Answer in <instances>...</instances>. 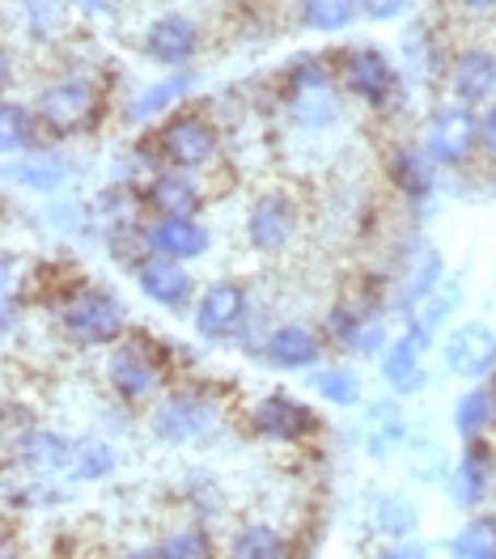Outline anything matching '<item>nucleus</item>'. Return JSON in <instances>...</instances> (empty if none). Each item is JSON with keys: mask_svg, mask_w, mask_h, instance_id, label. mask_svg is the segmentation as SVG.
Here are the masks:
<instances>
[{"mask_svg": "<svg viewBox=\"0 0 496 559\" xmlns=\"http://www.w3.org/2000/svg\"><path fill=\"white\" fill-rule=\"evenodd\" d=\"M475 140H480V119L471 115V106H446V110H437L433 123H428L425 153L433 162L454 166V162H462V157L475 148Z\"/></svg>", "mask_w": 496, "mask_h": 559, "instance_id": "obj_2", "label": "nucleus"}, {"mask_svg": "<svg viewBox=\"0 0 496 559\" xmlns=\"http://www.w3.org/2000/svg\"><path fill=\"white\" fill-rule=\"evenodd\" d=\"M22 457L38 471H60V466H72V445L56 432H26L22 437Z\"/></svg>", "mask_w": 496, "mask_h": 559, "instance_id": "obj_23", "label": "nucleus"}, {"mask_svg": "<svg viewBox=\"0 0 496 559\" xmlns=\"http://www.w3.org/2000/svg\"><path fill=\"white\" fill-rule=\"evenodd\" d=\"M132 559H162V547H157V551H137Z\"/></svg>", "mask_w": 496, "mask_h": 559, "instance_id": "obj_38", "label": "nucleus"}, {"mask_svg": "<svg viewBox=\"0 0 496 559\" xmlns=\"http://www.w3.org/2000/svg\"><path fill=\"white\" fill-rule=\"evenodd\" d=\"M268 360L281 369H306L319 360V340L306 326H281L268 340Z\"/></svg>", "mask_w": 496, "mask_h": 559, "instance_id": "obj_18", "label": "nucleus"}, {"mask_svg": "<svg viewBox=\"0 0 496 559\" xmlns=\"http://www.w3.org/2000/svg\"><path fill=\"white\" fill-rule=\"evenodd\" d=\"M293 229H297V209H293L284 195H263V200H255V209H250V216H247L250 246H259V250H281V246L293 238Z\"/></svg>", "mask_w": 496, "mask_h": 559, "instance_id": "obj_9", "label": "nucleus"}, {"mask_svg": "<svg viewBox=\"0 0 496 559\" xmlns=\"http://www.w3.org/2000/svg\"><path fill=\"white\" fill-rule=\"evenodd\" d=\"M412 559H462L454 543H433V547H421Z\"/></svg>", "mask_w": 496, "mask_h": 559, "instance_id": "obj_35", "label": "nucleus"}, {"mask_svg": "<svg viewBox=\"0 0 496 559\" xmlns=\"http://www.w3.org/2000/svg\"><path fill=\"white\" fill-rule=\"evenodd\" d=\"M0 136H4V148L9 153H31L35 148V119H31V110L22 103H4V110H0Z\"/></svg>", "mask_w": 496, "mask_h": 559, "instance_id": "obj_27", "label": "nucleus"}, {"mask_svg": "<svg viewBox=\"0 0 496 559\" xmlns=\"http://www.w3.org/2000/svg\"><path fill=\"white\" fill-rule=\"evenodd\" d=\"M107 373H110V385H115L123 399H141V394H149V390L157 385V369H153V360H149L137 344L115 352Z\"/></svg>", "mask_w": 496, "mask_h": 559, "instance_id": "obj_17", "label": "nucleus"}, {"mask_svg": "<svg viewBox=\"0 0 496 559\" xmlns=\"http://www.w3.org/2000/svg\"><path fill=\"white\" fill-rule=\"evenodd\" d=\"M110 466H115V454H110L103 441H81V445H72V475L76 479H103L110 475Z\"/></svg>", "mask_w": 496, "mask_h": 559, "instance_id": "obj_29", "label": "nucleus"}, {"mask_svg": "<svg viewBox=\"0 0 496 559\" xmlns=\"http://www.w3.org/2000/svg\"><path fill=\"white\" fill-rule=\"evenodd\" d=\"M454 94L462 103H480L496 90V56L493 51H480V47H467L459 60H454Z\"/></svg>", "mask_w": 496, "mask_h": 559, "instance_id": "obj_16", "label": "nucleus"}, {"mask_svg": "<svg viewBox=\"0 0 496 559\" xmlns=\"http://www.w3.org/2000/svg\"><path fill=\"white\" fill-rule=\"evenodd\" d=\"M467 9H480V13H488V9H496V0H462Z\"/></svg>", "mask_w": 496, "mask_h": 559, "instance_id": "obj_37", "label": "nucleus"}, {"mask_svg": "<svg viewBox=\"0 0 496 559\" xmlns=\"http://www.w3.org/2000/svg\"><path fill=\"white\" fill-rule=\"evenodd\" d=\"M315 390H319L322 399L340 403V407H353L356 399H361L356 378H353V373H344V369H322L319 378H315Z\"/></svg>", "mask_w": 496, "mask_h": 559, "instance_id": "obj_31", "label": "nucleus"}, {"mask_svg": "<svg viewBox=\"0 0 496 559\" xmlns=\"http://www.w3.org/2000/svg\"><path fill=\"white\" fill-rule=\"evenodd\" d=\"M64 331L76 344L98 348V344L119 340L123 314H119V306L110 301L107 293H81V297H72L69 306H64Z\"/></svg>", "mask_w": 496, "mask_h": 559, "instance_id": "obj_1", "label": "nucleus"}, {"mask_svg": "<svg viewBox=\"0 0 496 559\" xmlns=\"http://www.w3.org/2000/svg\"><path fill=\"white\" fill-rule=\"evenodd\" d=\"M425 348H428V331L412 322V326L390 344L387 356H382V378H387L399 394L421 385V356H425Z\"/></svg>", "mask_w": 496, "mask_h": 559, "instance_id": "obj_12", "label": "nucleus"}, {"mask_svg": "<svg viewBox=\"0 0 496 559\" xmlns=\"http://www.w3.org/2000/svg\"><path fill=\"white\" fill-rule=\"evenodd\" d=\"M496 419V399L488 390H467L454 407V428L467 441H480V432Z\"/></svg>", "mask_w": 496, "mask_h": 559, "instance_id": "obj_22", "label": "nucleus"}, {"mask_svg": "<svg viewBox=\"0 0 496 559\" xmlns=\"http://www.w3.org/2000/svg\"><path fill=\"white\" fill-rule=\"evenodd\" d=\"M149 246H153V254H166V259H196L209 250V234L191 216H162L149 229Z\"/></svg>", "mask_w": 496, "mask_h": 559, "instance_id": "obj_13", "label": "nucleus"}, {"mask_svg": "<svg viewBox=\"0 0 496 559\" xmlns=\"http://www.w3.org/2000/svg\"><path fill=\"white\" fill-rule=\"evenodd\" d=\"M149 200H153V209L166 212V216H191V212L200 209L196 182L182 175H157L153 187H149Z\"/></svg>", "mask_w": 496, "mask_h": 559, "instance_id": "obj_19", "label": "nucleus"}, {"mask_svg": "<svg viewBox=\"0 0 496 559\" xmlns=\"http://www.w3.org/2000/svg\"><path fill=\"white\" fill-rule=\"evenodd\" d=\"M247 322V293L229 280H221L213 288H204L200 306H196V326L204 340H229L238 335V326Z\"/></svg>", "mask_w": 496, "mask_h": 559, "instance_id": "obj_5", "label": "nucleus"}, {"mask_svg": "<svg viewBox=\"0 0 496 559\" xmlns=\"http://www.w3.org/2000/svg\"><path fill=\"white\" fill-rule=\"evenodd\" d=\"M64 162L56 157V153H38V148H31L17 166H13V178L17 182H26L31 191H56L60 182H64Z\"/></svg>", "mask_w": 496, "mask_h": 559, "instance_id": "obj_20", "label": "nucleus"}, {"mask_svg": "<svg viewBox=\"0 0 496 559\" xmlns=\"http://www.w3.org/2000/svg\"><path fill=\"white\" fill-rule=\"evenodd\" d=\"M162 153L175 162L178 170H200L216 153V132L196 115L170 119L166 132H162Z\"/></svg>", "mask_w": 496, "mask_h": 559, "instance_id": "obj_7", "label": "nucleus"}, {"mask_svg": "<svg viewBox=\"0 0 496 559\" xmlns=\"http://www.w3.org/2000/svg\"><path fill=\"white\" fill-rule=\"evenodd\" d=\"M213 428V407L200 399V394H170L157 412H153V432L170 445H182V441H196Z\"/></svg>", "mask_w": 496, "mask_h": 559, "instance_id": "obj_6", "label": "nucleus"}, {"mask_svg": "<svg viewBox=\"0 0 496 559\" xmlns=\"http://www.w3.org/2000/svg\"><path fill=\"white\" fill-rule=\"evenodd\" d=\"M344 81L353 85V94H361L365 103H387L390 94H394V69L378 51H369V47H356V51L344 56Z\"/></svg>", "mask_w": 496, "mask_h": 559, "instance_id": "obj_11", "label": "nucleus"}, {"mask_svg": "<svg viewBox=\"0 0 496 559\" xmlns=\"http://www.w3.org/2000/svg\"><path fill=\"white\" fill-rule=\"evenodd\" d=\"M382 559H403V556H394V551H390V556H382Z\"/></svg>", "mask_w": 496, "mask_h": 559, "instance_id": "obj_39", "label": "nucleus"}, {"mask_svg": "<svg viewBox=\"0 0 496 559\" xmlns=\"http://www.w3.org/2000/svg\"><path fill=\"white\" fill-rule=\"evenodd\" d=\"M162 559H213V543L204 530H178L162 543Z\"/></svg>", "mask_w": 496, "mask_h": 559, "instance_id": "obj_30", "label": "nucleus"}, {"mask_svg": "<svg viewBox=\"0 0 496 559\" xmlns=\"http://www.w3.org/2000/svg\"><path fill=\"white\" fill-rule=\"evenodd\" d=\"M484 491H488V462L480 450H471L454 471V500L459 504H480Z\"/></svg>", "mask_w": 496, "mask_h": 559, "instance_id": "obj_26", "label": "nucleus"}, {"mask_svg": "<svg viewBox=\"0 0 496 559\" xmlns=\"http://www.w3.org/2000/svg\"><path fill=\"white\" fill-rule=\"evenodd\" d=\"M480 144H484V148L496 157V106L484 115V119H480Z\"/></svg>", "mask_w": 496, "mask_h": 559, "instance_id": "obj_36", "label": "nucleus"}, {"mask_svg": "<svg viewBox=\"0 0 496 559\" xmlns=\"http://www.w3.org/2000/svg\"><path fill=\"white\" fill-rule=\"evenodd\" d=\"M94 106H98V98H94L90 85H81V81H60V85H51V90L38 98V119H43L51 132L72 136V132L90 128Z\"/></svg>", "mask_w": 496, "mask_h": 559, "instance_id": "obj_3", "label": "nucleus"}, {"mask_svg": "<svg viewBox=\"0 0 496 559\" xmlns=\"http://www.w3.org/2000/svg\"><path fill=\"white\" fill-rule=\"evenodd\" d=\"M191 90V76H166V81H157V85H149L137 106H132V119H149V115H157L162 106H170L175 98H182Z\"/></svg>", "mask_w": 496, "mask_h": 559, "instance_id": "obj_28", "label": "nucleus"}, {"mask_svg": "<svg viewBox=\"0 0 496 559\" xmlns=\"http://www.w3.org/2000/svg\"><path fill=\"white\" fill-rule=\"evenodd\" d=\"M255 428H259L263 437H272V441H297V437L315 432L319 419H315L310 407H302L297 399L272 394V399H263V403L255 407Z\"/></svg>", "mask_w": 496, "mask_h": 559, "instance_id": "obj_8", "label": "nucleus"}, {"mask_svg": "<svg viewBox=\"0 0 496 559\" xmlns=\"http://www.w3.org/2000/svg\"><path fill=\"white\" fill-rule=\"evenodd\" d=\"M394 178H403L412 191H425L428 178H425V162L416 157V153H403L399 162H394Z\"/></svg>", "mask_w": 496, "mask_h": 559, "instance_id": "obj_33", "label": "nucleus"}, {"mask_svg": "<svg viewBox=\"0 0 496 559\" xmlns=\"http://www.w3.org/2000/svg\"><path fill=\"white\" fill-rule=\"evenodd\" d=\"M378 525L387 530V534H412V525H416V513H412V504L408 500H399V496H387L382 500V518H378Z\"/></svg>", "mask_w": 496, "mask_h": 559, "instance_id": "obj_32", "label": "nucleus"}, {"mask_svg": "<svg viewBox=\"0 0 496 559\" xmlns=\"http://www.w3.org/2000/svg\"><path fill=\"white\" fill-rule=\"evenodd\" d=\"M446 352V369L454 378H484L496 365V335L484 322H462L450 331V340L441 344Z\"/></svg>", "mask_w": 496, "mask_h": 559, "instance_id": "obj_4", "label": "nucleus"}, {"mask_svg": "<svg viewBox=\"0 0 496 559\" xmlns=\"http://www.w3.org/2000/svg\"><path fill=\"white\" fill-rule=\"evenodd\" d=\"M462 559H496V518L493 513H480L459 530L454 538Z\"/></svg>", "mask_w": 496, "mask_h": 559, "instance_id": "obj_25", "label": "nucleus"}, {"mask_svg": "<svg viewBox=\"0 0 496 559\" xmlns=\"http://www.w3.org/2000/svg\"><path fill=\"white\" fill-rule=\"evenodd\" d=\"M137 280H141L144 297H149V301H157V306H166V310L187 306V297H191V276L178 267V259H166V254L144 259Z\"/></svg>", "mask_w": 496, "mask_h": 559, "instance_id": "obj_10", "label": "nucleus"}, {"mask_svg": "<svg viewBox=\"0 0 496 559\" xmlns=\"http://www.w3.org/2000/svg\"><path fill=\"white\" fill-rule=\"evenodd\" d=\"M234 559H288V547L272 525H247L234 538Z\"/></svg>", "mask_w": 496, "mask_h": 559, "instance_id": "obj_24", "label": "nucleus"}, {"mask_svg": "<svg viewBox=\"0 0 496 559\" xmlns=\"http://www.w3.org/2000/svg\"><path fill=\"white\" fill-rule=\"evenodd\" d=\"M399 272H403L399 276V301L403 306H416V301H425L428 293L437 288V280H441V254L428 242H416L403 254Z\"/></svg>", "mask_w": 496, "mask_h": 559, "instance_id": "obj_15", "label": "nucleus"}, {"mask_svg": "<svg viewBox=\"0 0 496 559\" xmlns=\"http://www.w3.org/2000/svg\"><path fill=\"white\" fill-rule=\"evenodd\" d=\"M361 0H302V22L319 35H335L356 17Z\"/></svg>", "mask_w": 496, "mask_h": 559, "instance_id": "obj_21", "label": "nucleus"}, {"mask_svg": "<svg viewBox=\"0 0 496 559\" xmlns=\"http://www.w3.org/2000/svg\"><path fill=\"white\" fill-rule=\"evenodd\" d=\"M196 26L187 22V17H157L153 26H149V38H144V47H149V56L157 60V64H187L191 56H196Z\"/></svg>", "mask_w": 496, "mask_h": 559, "instance_id": "obj_14", "label": "nucleus"}, {"mask_svg": "<svg viewBox=\"0 0 496 559\" xmlns=\"http://www.w3.org/2000/svg\"><path fill=\"white\" fill-rule=\"evenodd\" d=\"M361 9H365L374 22H390V17H399V13L408 9V0H361Z\"/></svg>", "mask_w": 496, "mask_h": 559, "instance_id": "obj_34", "label": "nucleus"}]
</instances>
